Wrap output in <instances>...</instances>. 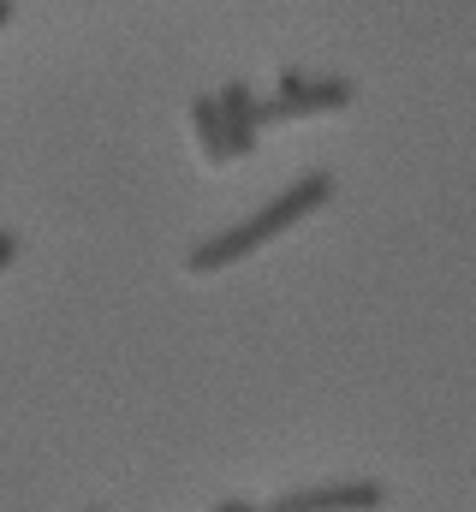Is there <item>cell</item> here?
<instances>
[{
	"label": "cell",
	"mask_w": 476,
	"mask_h": 512,
	"mask_svg": "<svg viewBox=\"0 0 476 512\" xmlns=\"http://www.w3.org/2000/svg\"><path fill=\"white\" fill-rule=\"evenodd\" d=\"M352 96H357L352 78H322V72H298V66H286L280 84H274V102H268V126H274V120L334 114V108H346Z\"/></svg>",
	"instance_id": "obj_2"
},
{
	"label": "cell",
	"mask_w": 476,
	"mask_h": 512,
	"mask_svg": "<svg viewBox=\"0 0 476 512\" xmlns=\"http://www.w3.org/2000/svg\"><path fill=\"white\" fill-rule=\"evenodd\" d=\"M215 512H274V507H250V501H221Z\"/></svg>",
	"instance_id": "obj_7"
},
{
	"label": "cell",
	"mask_w": 476,
	"mask_h": 512,
	"mask_svg": "<svg viewBox=\"0 0 476 512\" xmlns=\"http://www.w3.org/2000/svg\"><path fill=\"white\" fill-rule=\"evenodd\" d=\"M18 262V233H0V268H12Z\"/></svg>",
	"instance_id": "obj_6"
},
{
	"label": "cell",
	"mask_w": 476,
	"mask_h": 512,
	"mask_svg": "<svg viewBox=\"0 0 476 512\" xmlns=\"http://www.w3.org/2000/svg\"><path fill=\"white\" fill-rule=\"evenodd\" d=\"M215 96H221V114H227V131H233V155L244 161V155L262 143V126H268V102H262V96H256L244 78L221 84Z\"/></svg>",
	"instance_id": "obj_4"
},
{
	"label": "cell",
	"mask_w": 476,
	"mask_h": 512,
	"mask_svg": "<svg viewBox=\"0 0 476 512\" xmlns=\"http://www.w3.org/2000/svg\"><path fill=\"white\" fill-rule=\"evenodd\" d=\"M96 512H102V507H96Z\"/></svg>",
	"instance_id": "obj_8"
},
{
	"label": "cell",
	"mask_w": 476,
	"mask_h": 512,
	"mask_svg": "<svg viewBox=\"0 0 476 512\" xmlns=\"http://www.w3.org/2000/svg\"><path fill=\"white\" fill-rule=\"evenodd\" d=\"M322 203H334V173H298L274 203H262L250 221H233V227H221L215 239H203V245H191L185 256V268L191 274H221V268H238L244 256H256L262 245H274L280 233H292L304 215H316Z\"/></svg>",
	"instance_id": "obj_1"
},
{
	"label": "cell",
	"mask_w": 476,
	"mask_h": 512,
	"mask_svg": "<svg viewBox=\"0 0 476 512\" xmlns=\"http://www.w3.org/2000/svg\"><path fill=\"white\" fill-rule=\"evenodd\" d=\"M387 507V489L381 483H334V489H298V495H280L274 512H381Z\"/></svg>",
	"instance_id": "obj_3"
},
{
	"label": "cell",
	"mask_w": 476,
	"mask_h": 512,
	"mask_svg": "<svg viewBox=\"0 0 476 512\" xmlns=\"http://www.w3.org/2000/svg\"><path fill=\"white\" fill-rule=\"evenodd\" d=\"M191 137H197V149H203L209 167L233 161V131H227V114H221V96H197L191 102Z\"/></svg>",
	"instance_id": "obj_5"
}]
</instances>
